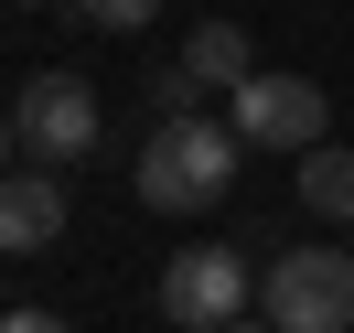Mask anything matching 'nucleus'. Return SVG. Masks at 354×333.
Listing matches in <instances>:
<instances>
[{
  "label": "nucleus",
  "instance_id": "nucleus-8",
  "mask_svg": "<svg viewBox=\"0 0 354 333\" xmlns=\"http://www.w3.org/2000/svg\"><path fill=\"white\" fill-rule=\"evenodd\" d=\"M301 204H311L322 226H354V151H333V140L301 151Z\"/></svg>",
  "mask_w": 354,
  "mask_h": 333
},
{
  "label": "nucleus",
  "instance_id": "nucleus-6",
  "mask_svg": "<svg viewBox=\"0 0 354 333\" xmlns=\"http://www.w3.org/2000/svg\"><path fill=\"white\" fill-rule=\"evenodd\" d=\"M65 237V183L32 161V172H0V258H32V247Z\"/></svg>",
  "mask_w": 354,
  "mask_h": 333
},
{
  "label": "nucleus",
  "instance_id": "nucleus-5",
  "mask_svg": "<svg viewBox=\"0 0 354 333\" xmlns=\"http://www.w3.org/2000/svg\"><path fill=\"white\" fill-rule=\"evenodd\" d=\"M247 290H258V280H247L236 247H183V258H161V290H151V301H161V323L215 333V323H236V312H247Z\"/></svg>",
  "mask_w": 354,
  "mask_h": 333
},
{
  "label": "nucleus",
  "instance_id": "nucleus-12",
  "mask_svg": "<svg viewBox=\"0 0 354 333\" xmlns=\"http://www.w3.org/2000/svg\"><path fill=\"white\" fill-rule=\"evenodd\" d=\"M215 333H279V323H247V312H236V323H215Z\"/></svg>",
  "mask_w": 354,
  "mask_h": 333
},
{
  "label": "nucleus",
  "instance_id": "nucleus-9",
  "mask_svg": "<svg viewBox=\"0 0 354 333\" xmlns=\"http://www.w3.org/2000/svg\"><path fill=\"white\" fill-rule=\"evenodd\" d=\"M97 33H140V22H161V0H75Z\"/></svg>",
  "mask_w": 354,
  "mask_h": 333
},
{
  "label": "nucleus",
  "instance_id": "nucleus-7",
  "mask_svg": "<svg viewBox=\"0 0 354 333\" xmlns=\"http://www.w3.org/2000/svg\"><path fill=\"white\" fill-rule=\"evenodd\" d=\"M183 75H194V87H215V97H236L247 75H258V54H247V33H236V22H204L194 44H183Z\"/></svg>",
  "mask_w": 354,
  "mask_h": 333
},
{
  "label": "nucleus",
  "instance_id": "nucleus-1",
  "mask_svg": "<svg viewBox=\"0 0 354 333\" xmlns=\"http://www.w3.org/2000/svg\"><path fill=\"white\" fill-rule=\"evenodd\" d=\"M247 140L225 129V118H151V140H140V204L151 215H204V204H225V183H236Z\"/></svg>",
  "mask_w": 354,
  "mask_h": 333
},
{
  "label": "nucleus",
  "instance_id": "nucleus-2",
  "mask_svg": "<svg viewBox=\"0 0 354 333\" xmlns=\"http://www.w3.org/2000/svg\"><path fill=\"white\" fill-rule=\"evenodd\" d=\"M258 301L279 333H354V258L344 247H290L258 269Z\"/></svg>",
  "mask_w": 354,
  "mask_h": 333
},
{
  "label": "nucleus",
  "instance_id": "nucleus-11",
  "mask_svg": "<svg viewBox=\"0 0 354 333\" xmlns=\"http://www.w3.org/2000/svg\"><path fill=\"white\" fill-rule=\"evenodd\" d=\"M11 151H22V129H11V108H0V172H11Z\"/></svg>",
  "mask_w": 354,
  "mask_h": 333
},
{
  "label": "nucleus",
  "instance_id": "nucleus-3",
  "mask_svg": "<svg viewBox=\"0 0 354 333\" xmlns=\"http://www.w3.org/2000/svg\"><path fill=\"white\" fill-rule=\"evenodd\" d=\"M225 129H236L247 151H290V161H301V151H322L333 97L311 87V75H268V65H258L236 97H225Z\"/></svg>",
  "mask_w": 354,
  "mask_h": 333
},
{
  "label": "nucleus",
  "instance_id": "nucleus-10",
  "mask_svg": "<svg viewBox=\"0 0 354 333\" xmlns=\"http://www.w3.org/2000/svg\"><path fill=\"white\" fill-rule=\"evenodd\" d=\"M0 333H75L65 312H0Z\"/></svg>",
  "mask_w": 354,
  "mask_h": 333
},
{
  "label": "nucleus",
  "instance_id": "nucleus-13",
  "mask_svg": "<svg viewBox=\"0 0 354 333\" xmlns=\"http://www.w3.org/2000/svg\"><path fill=\"white\" fill-rule=\"evenodd\" d=\"M22 11H44V0H22Z\"/></svg>",
  "mask_w": 354,
  "mask_h": 333
},
{
  "label": "nucleus",
  "instance_id": "nucleus-4",
  "mask_svg": "<svg viewBox=\"0 0 354 333\" xmlns=\"http://www.w3.org/2000/svg\"><path fill=\"white\" fill-rule=\"evenodd\" d=\"M11 129H22V151L44 161V172H65V161H86L97 140H108V118H97V87L86 75H32L22 97H11Z\"/></svg>",
  "mask_w": 354,
  "mask_h": 333
}]
</instances>
